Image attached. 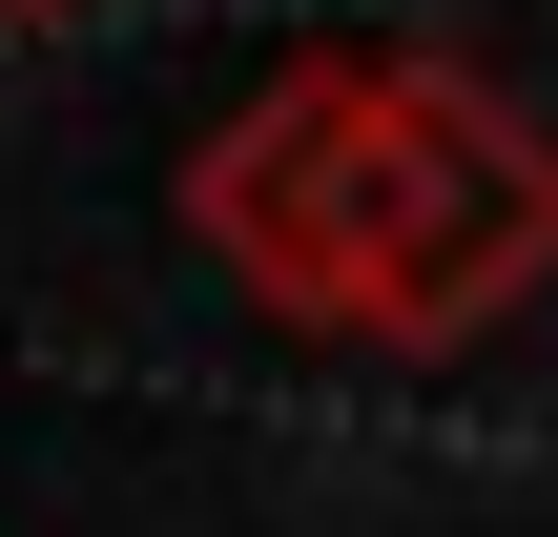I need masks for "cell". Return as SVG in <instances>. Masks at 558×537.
Instances as JSON below:
<instances>
[{
  "instance_id": "2",
  "label": "cell",
  "mask_w": 558,
  "mask_h": 537,
  "mask_svg": "<svg viewBox=\"0 0 558 537\" xmlns=\"http://www.w3.org/2000/svg\"><path fill=\"white\" fill-rule=\"evenodd\" d=\"M0 21H62V0H0Z\"/></svg>"
},
{
  "instance_id": "1",
  "label": "cell",
  "mask_w": 558,
  "mask_h": 537,
  "mask_svg": "<svg viewBox=\"0 0 558 537\" xmlns=\"http://www.w3.org/2000/svg\"><path fill=\"white\" fill-rule=\"evenodd\" d=\"M186 228H207L290 331L456 352V331H497L558 269V145L497 83H456V62H290V83L186 166Z\"/></svg>"
}]
</instances>
